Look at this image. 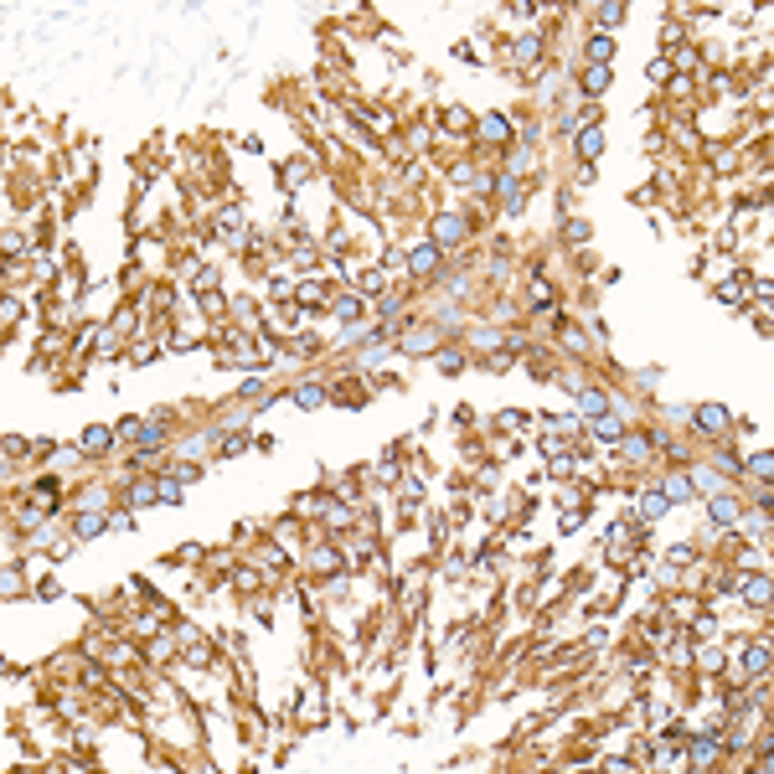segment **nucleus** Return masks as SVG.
I'll return each instance as SVG.
<instances>
[{"instance_id":"obj_1","label":"nucleus","mask_w":774,"mask_h":774,"mask_svg":"<svg viewBox=\"0 0 774 774\" xmlns=\"http://www.w3.org/2000/svg\"><path fill=\"white\" fill-rule=\"evenodd\" d=\"M697 424H702V434H723V429H728V408L702 403V408H697Z\"/></svg>"},{"instance_id":"obj_2","label":"nucleus","mask_w":774,"mask_h":774,"mask_svg":"<svg viewBox=\"0 0 774 774\" xmlns=\"http://www.w3.org/2000/svg\"><path fill=\"white\" fill-rule=\"evenodd\" d=\"M408 269H413V274H439V243H424V248H413Z\"/></svg>"},{"instance_id":"obj_3","label":"nucleus","mask_w":774,"mask_h":774,"mask_svg":"<svg viewBox=\"0 0 774 774\" xmlns=\"http://www.w3.org/2000/svg\"><path fill=\"white\" fill-rule=\"evenodd\" d=\"M599 150H604V129H599V124H583V129H579V155H583V161H594Z\"/></svg>"},{"instance_id":"obj_4","label":"nucleus","mask_w":774,"mask_h":774,"mask_svg":"<svg viewBox=\"0 0 774 774\" xmlns=\"http://www.w3.org/2000/svg\"><path fill=\"white\" fill-rule=\"evenodd\" d=\"M743 666H749V676H764V671H769V646H764V640L743 650Z\"/></svg>"},{"instance_id":"obj_5","label":"nucleus","mask_w":774,"mask_h":774,"mask_svg":"<svg viewBox=\"0 0 774 774\" xmlns=\"http://www.w3.org/2000/svg\"><path fill=\"white\" fill-rule=\"evenodd\" d=\"M609 57H614V42L609 36H594L588 42V68H609Z\"/></svg>"},{"instance_id":"obj_6","label":"nucleus","mask_w":774,"mask_h":774,"mask_svg":"<svg viewBox=\"0 0 774 774\" xmlns=\"http://www.w3.org/2000/svg\"><path fill=\"white\" fill-rule=\"evenodd\" d=\"M707 516H713V527H733V521H738V506H733L728 496H723V501H713V506H707Z\"/></svg>"},{"instance_id":"obj_7","label":"nucleus","mask_w":774,"mask_h":774,"mask_svg":"<svg viewBox=\"0 0 774 774\" xmlns=\"http://www.w3.org/2000/svg\"><path fill=\"white\" fill-rule=\"evenodd\" d=\"M594 434H599V439H609V444H614V439H620V434H625V424H620V418H614V413H599V418H594Z\"/></svg>"},{"instance_id":"obj_8","label":"nucleus","mask_w":774,"mask_h":774,"mask_svg":"<svg viewBox=\"0 0 774 774\" xmlns=\"http://www.w3.org/2000/svg\"><path fill=\"white\" fill-rule=\"evenodd\" d=\"M109 444H114V429H88V434H83V449L88 454H103Z\"/></svg>"},{"instance_id":"obj_9","label":"nucleus","mask_w":774,"mask_h":774,"mask_svg":"<svg viewBox=\"0 0 774 774\" xmlns=\"http://www.w3.org/2000/svg\"><path fill=\"white\" fill-rule=\"evenodd\" d=\"M666 506H671V501H666V491H650L646 501H640V516L655 521V516H666Z\"/></svg>"},{"instance_id":"obj_10","label":"nucleus","mask_w":774,"mask_h":774,"mask_svg":"<svg viewBox=\"0 0 774 774\" xmlns=\"http://www.w3.org/2000/svg\"><path fill=\"white\" fill-rule=\"evenodd\" d=\"M103 527H109V521H103V511H83V516H77V537H98Z\"/></svg>"},{"instance_id":"obj_11","label":"nucleus","mask_w":774,"mask_h":774,"mask_svg":"<svg viewBox=\"0 0 774 774\" xmlns=\"http://www.w3.org/2000/svg\"><path fill=\"white\" fill-rule=\"evenodd\" d=\"M743 599H754V604H769V579L759 573V579H743Z\"/></svg>"},{"instance_id":"obj_12","label":"nucleus","mask_w":774,"mask_h":774,"mask_svg":"<svg viewBox=\"0 0 774 774\" xmlns=\"http://www.w3.org/2000/svg\"><path fill=\"white\" fill-rule=\"evenodd\" d=\"M692 491H697V485H692L687 475H671V480H666V501H687Z\"/></svg>"},{"instance_id":"obj_13","label":"nucleus","mask_w":774,"mask_h":774,"mask_svg":"<svg viewBox=\"0 0 774 774\" xmlns=\"http://www.w3.org/2000/svg\"><path fill=\"white\" fill-rule=\"evenodd\" d=\"M506 129H511V124L501 119V114H485V119H480V135H485V140H506Z\"/></svg>"},{"instance_id":"obj_14","label":"nucleus","mask_w":774,"mask_h":774,"mask_svg":"<svg viewBox=\"0 0 774 774\" xmlns=\"http://www.w3.org/2000/svg\"><path fill=\"white\" fill-rule=\"evenodd\" d=\"M594 16H599V26H620V21H625V6H620V0H604Z\"/></svg>"},{"instance_id":"obj_15","label":"nucleus","mask_w":774,"mask_h":774,"mask_svg":"<svg viewBox=\"0 0 774 774\" xmlns=\"http://www.w3.org/2000/svg\"><path fill=\"white\" fill-rule=\"evenodd\" d=\"M583 88H588V94H604V88H609V68H588L583 73Z\"/></svg>"},{"instance_id":"obj_16","label":"nucleus","mask_w":774,"mask_h":774,"mask_svg":"<svg viewBox=\"0 0 774 774\" xmlns=\"http://www.w3.org/2000/svg\"><path fill=\"white\" fill-rule=\"evenodd\" d=\"M579 408H583L588 418H599V413H604V392H594V387H588L583 398H579Z\"/></svg>"},{"instance_id":"obj_17","label":"nucleus","mask_w":774,"mask_h":774,"mask_svg":"<svg viewBox=\"0 0 774 774\" xmlns=\"http://www.w3.org/2000/svg\"><path fill=\"white\" fill-rule=\"evenodd\" d=\"M460 232H465V222H460V217H439V243H454Z\"/></svg>"},{"instance_id":"obj_18","label":"nucleus","mask_w":774,"mask_h":774,"mask_svg":"<svg viewBox=\"0 0 774 774\" xmlns=\"http://www.w3.org/2000/svg\"><path fill=\"white\" fill-rule=\"evenodd\" d=\"M336 315H341V320H357V315H362V299H357V295H341V299H336Z\"/></svg>"},{"instance_id":"obj_19","label":"nucleus","mask_w":774,"mask_h":774,"mask_svg":"<svg viewBox=\"0 0 774 774\" xmlns=\"http://www.w3.org/2000/svg\"><path fill=\"white\" fill-rule=\"evenodd\" d=\"M537 52H542V42H537V36H521V42H516V62H537Z\"/></svg>"},{"instance_id":"obj_20","label":"nucleus","mask_w":774,"mask_h":774,"mask_svg":"<svg viewBox=\"0 0 774 774\" xmlns=\"http://www.w3.org/2000/svg\"><path fill=\"white\" fill-rule=\"evenodd\" d=\"M295 403H299V408H320V403H325V392H320V387H299V392H295Z\"/></svg>"},{"instance_id":"obj_21","label":"nucleus","mask_w":774,"mask_h":774,"mask_svg":"<svg viewBox=\"0 0 774 774\" xmlns=\"http://www.w3.org/2000/svg\"><path fill=\"white\" fill-rule=\"evenodd\" d=\"M743 295H749V274H738V279L723 284V299H743Z\"/></svg>"},{"instance_id":"obj_22","label":"nucleus","mask_w":774,"mask_h":774,"mask_svg":"<svg viewBox=\"0 0 774 774\" xmlns=\"http://www.w3.org/2000/svg\"><path fill=\"white\" fill-rule=\"evenodd\" d=\"M614 444H620V449H625V454H635V460H640V454H646V439H640V434H635V439H625V434H620V439H614Z\"/></svg>"},{"instance_id":"obj_23","label":"nucleus","mask_w":774,"mask_h":774,"mask_svg":"<svg viewBox=\"0 0 774 774\" xmlns=\"http://www.w3.org/2000/svg\"><path fill=\"white\" fill-rule=\"evenodd\" d=\"M749 470H759V480H769V470H774V454H769V449H759V460H754Z\"/></svg>"},{"instance_id":"obj_24","label":"nucleus","mask_w":774,"mask_h":774,"mask_svg":"<svg viewBox=\"0 0 774 774\" xmlns=\"http://www.w3.org/2000/svg\"><path fill=\"white\" fill-rule=\"evenodd\" d=\"M212 284H217V269H202V274H196V290H202V295L212 290Z\"/></svg>"},{"instance_id":"obj_25","label":"nucleus","mask_w":774,"mask_h":774,"mask_svg":"<svg viewBox=\"0 0 774 774\" xmlns=\"http://www.w3.org/2000/svg\"><path fill=\"white\" fill-rule=\"evenodd\" d=\"M692 754H697V764H713V738H702V743H697Z\"/></svg>"},{"instance_id":"obj_26","label":"nucleus","mask_w":774,"mask_h":774,"mask_svg":"<svg viewBox=\"0 0 774 774\" xmlns=\"http://www.w3.org/2000/svg\"><path fill=\"white\" fill-rule=\"evenodd\" d=\"M299 299H325V284H299Z\"/></svg>"}]
</instances>
